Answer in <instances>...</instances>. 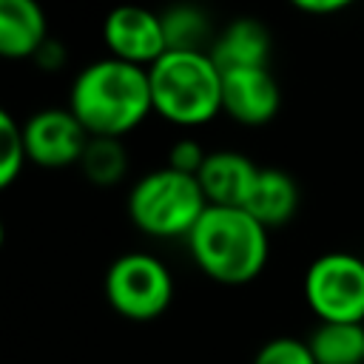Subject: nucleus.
<instances>
[{"label": "nucleus", "instance_id": "nucleus-1", "mask_svg": "<svg viewBox=\"0 0 364 364\" xmlns=\"http://www.w3.org/2000/svg\"><path fill=\"white\" fill-rule=\"evenodd\" d=\"M68 111L91 136H125L154 111L148 68L117 57L88 63L71 82Z\"/></svg>", "mask_w": 364, "mask_h": 364}, {"label": "nucleus", "instance_id": "nucleus-2", "mask_svg": "<svg viewBox=\"0 0 364 364\" xmlns=\"http://www.w3.org/2000/svg\"><path fill=\"white\" fill-rule=\"evenodd\" d=\"M267 233L270 230L259 225L245 208L208 205L185 242L193 264L208 279L239 287L250 284L264 270L270 256Z\"/></svg>", "mask_w": 364, "mask_h": 364}, {"label": "nucleus", "instance_id": "nucleus-3", "mask_svg": "<svg viewBox=\"0 0 364 364\" xmlns=\"http://www.w3.org/2000/svg\"><path fill=\"white\" fill-rule=\"evenodd\" d=\"M154 111L179 128H196L222 114V71L210 51H165L151 68Z\"/></svg>", "mask_w": 364, "mask_h": 364}, {"label": "nucleus", "instance_id": "nucleus-4", "mask_svg": "<svg viewBox=\"0 0 364 364\" xmlns=\"http://www.w3.org/2000/svg\"><path fill=\"white\" fill-rule=\"evenodd\" d=\"M205 210L208 199L199 179L171 165L139 176L128 191V219L154 239H188Z\"/></svg>", "mask_w": 364, "mask_h": 364}, {"label": "nucleus", "instance_id": "nucleus-5", "mask_svg": "<svg viewBox=\"0 0 364 364\" xmlns=\"http://www.w3.org/2000/svg\"><path fill=\"white\" fill-rule=\"evenodd\" d=\"M105 301L128 321H154L173 301V276L151 253H122L105 270Z\"/></svg>", "mask_w": 364, "mask_h": 364}, {"label": "nucleus", "instance_id": "nucleus-6", "mask_svg": "<svg viewBox=\"0 0 364 364\" xmlns=\"http://www.w3.org/2000/svg\"><path fill=\"white\" fill-rule=\"evenodd\" d=\"M304 301L318 321L364 324V259L330 250L304 270Z\"/></svg>", "mask_w": 364, "mask_h": 364}, {"label": "nucleus", "instance_id": "nucleus-7", "mask_svg": "<svg viewBox=\"0 0 364 364\" xmlns=\"http://www.w3.org/2000/svg\"><path fill=\"white\" fill-rule=\"evenodd\" d=\"M102 43L108 48V57H117L131 65L151 68L165 51V31L162 17L154 14L145 6L122 3L114 6L102 20Z\"/></svg>", "mask_w": 364, "mask_h": 364}, {"label": "nucleus", "instance_id": "nucleus-8", "mask_svg": "<svg viewBox=\"0 0 364 364\" xmlns=\"http://www.w3.org/2000/svg\"><path fill=\"white\" fill-rule=\"evenodd\" d=\"M23 139L28 162L40 168H68L80 165L91 134L68 108H40L23 122Z\"/></svg>", "mask_w": 364, "mask_h": 364}, {"label": "nucleus", "instance_id": "nucleus-9", "mask_svg": "<svg viewBox=\"0 0 364 364\" xmlns=\"http://www.w3.org/2000/svg\"><path fill=\"white\" fill-rule=\"evenodd\" d=\"M282 105V91L270 68H236L222 74V111L239 125H267Z\"/></svg>", "mask_w": 364, "mask_h": 364}, {"label": "nucleus", "instance_id": "nucleus-10", "mask_svg": "<svg viewBox=\"0 0 364 364\" xmlns=\"http://www.w3.org/2000/svg\"><path fill=\"white\" fill-rule=\"evenodd\" d=\"M259 171L262 168L239 151H208V159L199 168L196 179L202 185L208 205L245 208L259 179Z\"/></svg>", "mask_w": 364, "mask_h": 364}, {"label": "nucleus", "instance_id": "nucleus-11", "mask_svg": "<svg viewBox=\"0 0 364 364\" xmlns=\"http://www.w3.org/2000/svg\"><path fill=\"white\" fill-rule=\"evenodd\" d=\"M270 51L273 37L256 17H236L210 46V57L222 74L236 68H270Z\"/></svg>", "mask_w": 364, "mask_h": 364}, {"label": "nucleus", "instance_id": "nucleus-12", "mask_svg": "<svg viewBox=\"0 0 364 364\" xmlns=\"http://www.w3.org/2000/svg\"><path fill=\"white\" fill-rule=\"evenodd\" d=\"M46 40L48 23L37 0H0V54L6 60H31Z\"/></svg>", "mask_w": 364, "mask_h": 364}, {"label": "nucleus", "instance_id": "nucleus-13", "mask_svg": "<svg viewBox=\"0 0 364 364\" xmlns=\"http://www.w3.org/2000/svg\"><path fill=\"white\" fill-rule=\"evenodd\" d=\"M245 210L267 230L287 225L299 210V185L282 168H262Z\"/></svg>", "mask_w": 364, "mask_h": 364}, {"label": "nucleus", "instance_id": "nucleus-14", "mask_svg": "<svg viewBox=\"0 0 364 364\" xmlns=\"http://www.w3.org/2000/svg\"><path fill=\"white\" fill-rule=\"evenodd\" d=\"M304 341L316 364H364V324L318 321Z\"/></svg>", "mask_w": 364, "mask_h": 364}, {"label": "nucleus", "instance_id": "nucleus-15", "mask_svg": "<svg viewBox=\"0 0 364 364\" xmlns=\"http://www.w3.org/2000/svg\"><path fill=\"white\" fill-rule=\"evenodd\" d=\"M162 31L168 51H210L213 46V28L208 14L193 3H176L165 9L162 14Z\"/></svg>", "mask_w": 364, "mask_h": 364}, {"label": "nucleus", "instance_id": "nucleus-16", "mask_svg": "<svg viewBox=\"0 0 364 364\" xmlns=\"http://www.w3.org/2000/svg\"><path fill=\"white\" fill-rule=\"evenodd\" d=\"M80 168L85 173V179H91L100 188L117 185L125 171H128V154L122 148L119 139L111 136H91L82 156H80Z\"/></svg>", "mask_w": 364, "mask_h": 364}, {"label": "nucleus", "instance_id": "nucleus-17", "mask_svg": "<svg viewBox=\"0 0 364 364\" xmlns=\"http://www.w3.org/2000/svg\"><path fill=\"white\" fill-rule=\"evenodd\" d=\"M26 162L28 156H26L23 125H17V119L9 111H0V185L9 188Z\"/></svg>", "mask_w": 364, "mask_h": 364}, {"label": "nucleus", "instance_id": "nucleus-18", "mask_svg": "<svg viewBox=\"0 0 364 364\" xmlns=\"http://www.w3.org/2000/svg\"><path fill=\"white\" fill-rule=\"evenodd\" d=\"M250 364H316L307 341L301 338H290V336H279L264 341Z\"/></svg>", "mask_w": 364, "mask_h": 364}, {"label": "nucleus", "instance_id": "nucleus-19", "mask_svg": "<svg viewBox=\"0 0 364 364\" xmlns=\"http://www.w3.org/2000/svg\"><path fill=\"white\" fill-rule=\"evenodd\" d=\"M208 159V151L196 142V139H176L171 145V154H168V165L182 171V173H199V168L205 165Z\"/></svg>", "mask_w": 364, "mask_h": 364}, {"label": "nucleus", "instance_id": "nucleus-20", "mask_svg": "<svg viewBox=\"0 0 364 364\" xmlns=\"http://www.w3.org/2000/svg\"><path fill=\"white\" fill-rule=\"evenodd\" d=\"M31 60H34L37 68H43V71H60V68L65 65V60H68V51H65V46H63L60 40L48 37V40L37 48V54H34Z\"/></svg>", "mask_w": 364, "mask_h": 364}, {"label": "nucleus", "instance_id": "nucleus-21", "mask_svg": "<svg viewBox=\"0 0 364 364\" xmlns=\"http://www.w3.org/2000/svg\"><path fill=\"white\" fill-rule=\"evenodd\" d=\"M293 9L304 11V14H316V17H327V14H338L344 9H350L355 0H287Z\"/></svg>", "mask_w": 364, "mask_h": 364}]
</instances>
